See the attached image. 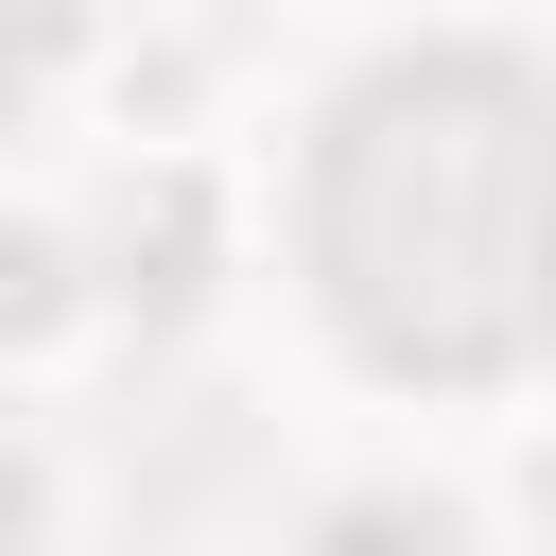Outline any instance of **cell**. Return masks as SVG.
Listing matches in <instances>:
<instances>
[{
  "instance_id": "2",
  "label": "cell",
  "mask_w": 556,
  "mask_h": 556,
  "mask_svg": "<svg viewBox=\"0 0 556 556\" xmlns=\"http://www.w3.org/2000/svg\"><path fill=\"white\" fill-rule=\"evenodd\" d=\"M52 330H87V278L35 208H0V348H52Z\"/></svg>"
},
{
  "instance_id": "3",
  "label": "cell",
  "mask_w": 556,
  "mask_h": 556,
  "mask_svg": "<svg viewBox=\"0 0 556 556\" xmlns=\"http://www.w3.org/2000/svg\"><path fill=\"white\" fill-rule=\"evenodd\" d=\"M52 504H70L52 434H35V417H0V556H35V539H52Z\"/></svg>"
},
{
  "instance_id": "1",
  "label": "cell",
  "mask_w": 556,
  "mask_h": 556,
  "mask_svg": "<svg viewBox=\"0 0 556 556\" xmlns=\"http://www.w3.org/2000/svg\"><path fill=\"white\" fill-rule=\"evenodd\" d=\"M295 295L365 382L504 400L556 365V70L417 35L295 156Z\"/></svg>"
}]
</instances>
